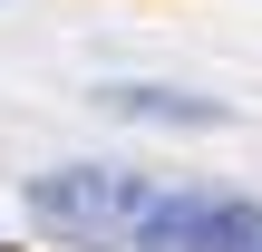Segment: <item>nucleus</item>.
I'll return each instance as SVG.
<instances>
[{"mask_svg":"<svg viewBox=\"0 0 262 252\" xmlns=\"http://www.w3.org/2000/svg\"><path fill=\"white\" fill-rule=\"evenodd\" d=\"M0 252H10V243H0Z\"/></svg>","mask_w":262,"mask_h":252,"instance_id":"5","label":"nucleus"},{"mask_svg":"<svg viewBox=\"0 0 262 252\" xmlns=\"http://www.w3.org/2000/svg\"><path fill=\"white\" fill-rule=\"evenodd\" d=\"M107 107H126V117H175V126H204L214 107H185V97H165V87H107Z\"/></svg>","mask_w":262,"mask_h":252,"instance_id":"3","label":"nucleus"},{"mask_svg":"<svg viewBox=\"0 0 262 252\" xmlns=\"http://www.w3.org/2000/svg\"><path fill=\"white\" fill-rule=\"evenodd\" d=\"M243 223H253V204H233V194H165L156 223H146L126 252H233Z\"/></svg>","mask_w":262,"mask_h":252,"instance_id":"2","label":"nucleus"},{"mask_svg":"<svg viewBox=\"0 0 262 252\" xmlns=\"http://www.w3.org/2000/svg\"><path fill=\"white\" fill-rule=\"evenodd\" d=\"M233 252H262V204H253V223H243V243H233Z\"/></svg>","mask_w":262,"mask_h":252,"instance_id":"4","label":"nucleus"},{"mask_svg":"<svg viewBox=\"0 0 262 252\" xmlns=\"http://www.w3.org/2000/svg\"><path fill=\"white\" fill-rule=\"evenodd\" d=\"M156 204H165V185L117 175V165H58V175L29 185V214H39L49 233H68V243H107V252L136 243V233L156 223Z\"/></svg>","mask_w":262,"mask_h":252,"instance_id":"1","label":"nucleus"}]
</instances>
